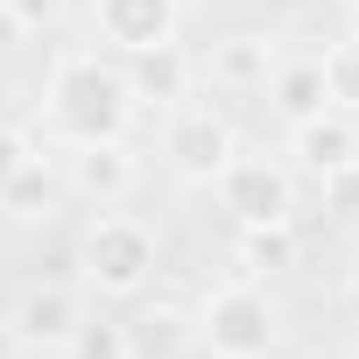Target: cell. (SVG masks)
Segmentation results:
<instances>
[{
  "instance_id": "cell-1",
  "label": "cell",
  "mask_w": 359,
  "mask_h": 359,
  "mask_svg": "<svg viewBox=\"0 0 359 359\" xmlns=\"http://www.w3.org/2000/svg\"><path fill=\"white\" fill-rule=\"evenodd\" d=\"M134 85H127V64L99 57V50H57L50 57V78H43V120L64 148H85V141H127L134 127Z\"/></svg>"
},
{
  "instance_id": "cell-2",
  "label": "cell",
  "mask_w": 359,
  "mask_h": 359,
  "mask_svg": "<svg viewBox=\"0 0 359 359\" xmlns=\"http://www.w3.org/2000/svg\"><path fill=\"white\" fill-rule=\"evenodd\" d=\"M155 268H162V247H155V233H148L141 219H127V212H99V219L78 233V282H85L92 296L134 303V296H148Z\"/></svg>"
},
{
  "instance_id": "cell-3",
  "label": "cell",
  "mask_w": 359,
  "mask_h": 359,
  "mask_svg": "<svg viewBox=\"0 0 359 359\" xmlns=\"http://www.w3.org/2000/svg\"><path fill=\"white\" fill-rule=\"evenodd\" d=\"M198 345L212 359H268L282 345V303L261 282H219L198 303Z\"/></svg>"
},
{
  "instance_id": "cell-4",
  "label": "cell",
  "mask_w": 359,
  "mask_h": 359,
  "mask_svg": "<svg viewBox=\"0 0 359 359\" xmlns=\"http://www.w3.org/2000/svg\"><path fill=\"white\" fill-rule=\"evenodd\" d=\"M233 148H240L233 113L212 106V99H198V92L162 113V162L184 176V184H212V176L233 162Z\"/></svg>"
},
{
  "instance_id": "cell-5",
  "label": "cell",
  "mask_w": 359,
  "mask_h": 359,
  "mask_svg": "<svg viewBox=\"0 0 359 359\" xmlns=\"http://www.w3.org/2000/svg\"><path fill=\"white\" fill-rule=\"evenodd\" d=\"M219 205L233 212V226H289L296 219V169L275 162V155H254V148H233V162L212 176Z\"/></svg>"
},
{
  "instance_id": "cell-6",
  "label": "cell",
  "mask_w": 359,
  "mask_h": 359,
  "mask_svg": "<svg viewBox=\"0 0 359 359\" xmlns=\"http://www.w3.org/2000/svg\"><path fill=\"white\" fill-rule=\"evenodd\" d=\"M57 176H64V191L85 198L92 212H120L134 198V184H141V162H134L127 141H85V148H64Z\"/></svg>"
},
{
  "instance_id": "cell-7",
  "label": "cell",
  "mask_w": 359,
  "mask_h": 359,
  "mask_svg": "<svg viewBox=\"0 0 359 359\" xmlns=\"http://www.w3.org/2000/svg\"><path fill=\"white\" fill-rule=\"evenodd\" d=\"M275 64H282V43H275V36L233 29V36H212V50L198 57V78H205L212 92H226V99H254V92H268Z\"/></svg>"
},
{
  "instance_id": "cell-8",
  "label": "cell",
  "mask_w": 359,
  "mask_h": 359,
  "mask_svg": "<svg viewBox=\"0 0 359 359\" xmlns=\"http://www.w3.org/2000/svg\"><path fill=\"white\" fill-rule=\"evenodd\" d=\"M184 29V0H92V36L113 50V57H141V50H162Z\"/></svg>"
},
{
  "instance_id": "cell-9",
  "label": "cell",
  "mask_w": 359,
  "mask_h": 359,
  "mask_svg": "<svg viewBox=\"0 0 359 359\" xmlns=\"http://www.w3.org/2000/svg\"><path fill=\"white\" fill-rule=\"evenodd\" d=\"M289 155H296V169L310 176V184L338 176L345 162H359V113H345V106H324V113L296 120V127H289Z\"/></svg>"
},
{
  "instance_id": "cell-10",
  "label": "cell",
  "mask_w": 359,
  "mask_h": 359,
  "mask_svg": "<svg viewBox=\"0 0 359 359\" xmlns=\"http://www.w3.org/2000/svg\"><path fill=\"white\" fill-rule=\"evenodd\" d=\"M78 317H85V296L71 282H29L15 296V310H8V324L22 331L29 352H64V338L78 331Z\"/></svg>"
},
{
  "instance_id": "cell-11",
  "label": "cell",
  "mask_w": 359,
  "mask_h": 359,
  "mask_svg": "<svg viewBox=\"0 0 359 359\" xmlns=\"http://www.w3.org/2000/svg\"><path fill=\"white\" fill-rule=\"evenodd\" d=\"M127 331V359H191L198 352V310L184 303H141L134 317H120Z\"/></svg>"
},
{
  "instance_id": "cell-12",
  "label": "cell",
  "mask_w": 359,
  "mask_h": 359,
  "mask_svg": "<svg viewBox=\"0 0 359 359\" xmlns=\"http://www.w3.org/2000/svg\"><path fill=\"white\" fill-rule=\"evenodd\" d=\"M127 64V85H134V106H184L198 92V57L184 43H162V50H141V57H120Z\"/></svg>"
},
{
  "instance_id": "cell-13",
  "label": "cell",
  "mask_w": 359,
  "mask_h": 359,
  "mask_svg": "<svg viewBox=\"0 0 359 359\" xmlns=\"http://www.w3.org/2000/svg\"><path fill=\"white\" fill-rule=\"evenodd\" d=\"M57 205H64V176L43 155H29L8 184H0V219H15V226H43Z\"/></svg>"
},
{
  "instance_id": "cell-14",
  "label": "cell",
  "mask_w": 359,
  "mask_h": 359,
  "mask_svg": "<svg viewBox=\"0 0 359 359\" xmlns=\"http://www.w3.org/2000/svg\"><path fill=\"white\" fill-rule=\"evenodd\" d=\"M268 99H275V113H282L289 127L310 120V113H324V106H331V92H324V64H317V57H282L275 78H268Z\"/></svg>"
},
{
  "instance_id": "cell-15",
  "label": "cell",
  "mask_w": 359,
  "mask_h": 359,
  "mask_svg": "<svg viewBox=\"0 0 359 359\" xmlns=\"http://www.w3.org/2000/svg\"><path fill=\"white\" fill-rule=\"evenodd\" d=\"M57 359H127V331L113 317H78V331L64 338Z\"/></svg>"
},
{
  "instance_id": "cell-16",
  "label": "cell",
  "mask_w": 359,
  "mask_h": 359,
  "mask_svg": "<svg viewBox=\"0 0 359 359\" xmlns=\"http://www.w3.org/2000/svg\"><path fill=\"white\" fill-rule=\"evenodd\" d=\"M317 64H324V92H331V106L359 113V43L345 36V43H331Z\"/></svg>"
},
{
  "instance_id": "cell-17",
  "label": "cell",
  "mask_w": 359,
  "mask_h": 359,
  "mask_svg": "<svg viewBox=\"0 0 359 359\" xmlns=\"http://www.w3.org/2000/svg\"><path fill=\"white\" fill-rule=\"evenodd\" d=\"M240 254H247V268H282V261H296V233L289 226H247Z\"/></svg>"
},
{
  "instance_id": "cell-18",
  "label": "cell",
  "mask_w": 359,
  "mask_h": 359,
  "mask_svg": "<svg viewBox=\"0 0 359 359\" xmlns=\"http://www.w3.org/2000/svg\"><path fill=\"white\" fill-rule=\"evenodd\" d=\"M317 191H324V212H331L338 226H352V219H359V162H345L338 176H324Z\"/></svg>"
},
{
  "instance_id": "cell-19",
  "label": "cell",
  "mask_w": 359,
  "mask_h": 359,
  "mask_svg": "<svg viewBox=\"0 0 359 359\" xmlns=\"http://www.w3.org/2000/svg\"><path fill=\"white\" fill-rule=\"evenodd\" d=\"M0 8L15 15V29H22V36H36V29H50V22H57L64 0H0Z\"/></svg>"
},
{
  "instance_id": "cell-20",
  "label": "cell",
  "mask_w": 359,
  "mask_h": 359,
  "mask_svg": "<svg viewBox=\"0 0 359 359\" xmlns=\"http://www.w3.org/2000/svg\"><path fill=\"white\" fill-rule=\"evenodd\" d=\"M29 155H36V148H29V134H22V127H0V184H8V176H15Z\"/></svg>"
},
{
  "instance_id": "cell-21",
  "label": "cell",
  "mask_w": 359,
  "mask_h": 359,
  "mask_svg": "<svg viewBox=\"0 0 359 359\" xmlns=\"http://www.w3.org/2000/svg\"><path fill=\"white\" fill-rule=\"evenodd\" d=\"M0 359H29V345H22V331L0 317Z\"/></svg>"
},
{
  "instance_id": "cell-22",
  "label": "cell",
  "mask_w": 359,
  "mask_h": 359,
  "mask_svg": "<svg viewBox=\"0 0 359 359\" xmlns=\"http://www.w3.org/2000/svg\"><path fill=\"white\" fill-rule=\"evenodd\" d=\"M345 296H352V310H359V268H352V282H345Z\"/></svg>"
},
{
  "instance_id": "cell-23",
  "label": "cell",
  "mask_w": 359,
  "mask_h": 359,
  "mask_svg": "<svg viewBox=\"0 0 359 359\" xmlns=\"http://www.w3.org/2000/svg\"><path fill=\"white\" fill-rule=\"evenodd\" d=\"M345 36H352V43H359V8H352V22H345Z\"/></svg>"
},
{
  "instance_id": "cell-24",
  "label": "cell",
  "mask_w": 359,
  "mask_h": 359,
  "mask_svg": "<svg viewBox=\"0 0 359 359\" xmlns=\"http://www.w3.org/2000/svg\"><path fill=\"white\" fill-rule=\"evenodd\" d=\"M345 233H352V254H359V219H352V226H345Z\"/></svg>"
}]
</instances>
